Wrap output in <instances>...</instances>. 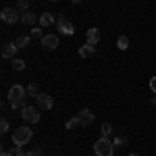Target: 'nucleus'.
<instances>
[{
    "mask_svg": "<svg viewBox=\"0 0 156 156\" xmlns=\"http://www.w3.org/2000/svg\"><path fill=\"white\" fill-rule=\"evenodd\" d=\"M25 96H27V87L23 85H12L9 90V102L12 108H23L25 104Z\"/></svg>",
    "mask_w": 156,
    "mask_h": 156,
    "instance_id": "f257e3e1",
    "label": "nucleus"
},
{
    "mask_svg": "<svg viewBox=\"0 0 156 156\" xmlns=\"http://www.w3.org/2000/svg\"><path fill=\"white\" fill-rule=\"evenodd\" d=\"M112 152H115V142H110L108 137H100L94 146L96 156H112Z\"/></svg>",
    "mask_w": 156,
    "mask_h": 156,
    "instance_id": "f03ea898",
    "label": "nucleus"
},
{
    "mask_svg": "<svg viewBox=\"0 0 156 156\" xmlns=\"http://www.w3.org/2000/svg\"><path fill=\"white\" fill-rule=\"evenodd\" d=\"M31 135H34V131H31L29 127H17V129L12 131V144H17V146L29 144Z\"/></svg>",
    "mask_w": 156,
    "mask_h": 156,
    "instance_id": "7ed1b4c3",
    "label": "nucleus"
},
{
    "mask_svg": "<svg viewBox=\"0 0 156 156\" xmlns=\"http://www.w3.org/2000/svg\"><path fill=\"white\" fill-rule=\"evenodd\" d=\"M0 19L4 21V23H9V25H15L17 21H21V15H19V11L17 9H2L0 11Z\"/></svg>",
    "mask_w": 156,
    "mask_h": 156,
    "instance_id": "20e7f679",
    "label": "nucleus"
},
{
    "mask_svg": "<svg viewBox=\"0 0 156 156\" xmlns=\"http://www.w3.org/2000/svg\"><path fill=\"white\" fill-rule=\"evenodd\" d=\"M56 29H58V34H62V36H73V34H75V27H73V23H69V21H67L62 15L56 19Z\"/></svg>",
    "mask_w": 156,
    "mask_h": 156,
    "instance_id": "39448f33",
    "label": "nucleus"
},
{
    "mask_svg": "<svg viewBox=\"0 0 156 156\" xmlns=\"http://www.w3.org/2000/svg\"><path fill=\"white\" fill-rule=\"evenodd\" d=\"M21 117H23L27 123H40V108H36V106H25L23 108V112H21Z\"/></svg>",
    "mask_w": 156,
    "mask_h": 156,
    "instance_id": "423d86ee",
    "label": "nucleus"
},
{
    "mask_svg": "<svg viewBox=\"0 0 156 156\" xmlns=\"http://www.w3.org/2000/svg\"><path fill=\"white\" fill-rule=\"evenodd\" d=\"M77 121H79V125H81V127H90V125L94 123V112H92V110H87V108H83V110L77 115Z\"/></svg>",
    "mask_w": 156,
    "mask_h": 156,
    "instance_id": "0eeeda50",
    "label": "nucleus"
},
{
    "mask_svg": "<svg viewBox=\"0 0 156 156\" xmlns=\"http://www.w3.org/2000/svg\"><path fill=\"white\" fill-rule=\"evenodd\" d=\"M36 100H37V108L50 110V108L54 106V100H52V96H48V94H40V96H37Z\"/></svg>",
    "mask_w": 156,
    "mask_h": 156,
    "instance_id": "6e6552de",
    "label": "nucleus"
},
{
    "mask_svg": "<svg viewBox=\"0 0 156 156\" xmlns=\"http://www.w3.org/2000/svg\"><path fill=\"white\" fill-rule=\"evenodd\" d=\"M42 46L44 48H48V50H54L56 46H58V36H54V34H48V36H44L42 40Z\"/></svg>",
    "mask_w": 156,
    "mask_h": 156,
    "instance_id": "1a4fd4ad",
    "label": "nucleus"
},
{
    "mask_svg": "<svg viewBox=\"0 0 156 156\" xmlns=\"http://www.w3.org/2000/svg\"><path fill=\"white\" fill-rule=\"evenodd\" d=\"M17 50H19L17 44H4V46H2V56H4V58H11V60L17 58V56H15Z\"/></svg>",
    "mask_w": 156,
    "mask_h": 156,
    "instance_id": "9d476101",
    "label": "nucleus"
},
{
    "mask_svg": "<svg viewBox=\"0 0 156 156\" xmlns=\"http://www.w3.org/2000/svg\"><path fill=\"white\" fill-rule=\"evenodd\" d=\"M85 40H87V44H92V46H96L98 42H100V29H96V27H92V29H87V34H85Z\"/></svg>",
    "mask_w": 156,
    "mask_h": 156,
    "instance_id": "9b49d317",
    "label": "nucleus"
},
{
    "mask_svg": "<svg viewBox=\"0 0 156 156\" xmlns=\"http://www.w3.org/2000/svg\"><path fill=\"white\" fill-rule=\"evenodd\" d=\"M52 23H56V19H54L52 12H42L40 15V27H50Z\"/></svg>",
    "mask_w": 156,
    "mask_h": 156,
    "instance_id": "f8f14e48",
    "label": "nucleus"
},
{
    "mask_svg": "<svg viewBox=\"0 0 156 156\" xmlns=\"http://www.w3.org/2000/svg\"><path fill=\"white\" fill-rule=\"evenodd\" d=\"M94 52H96V46H92V44H87V42H85L83 46H79V56H81V58H90Z\"/></svg>",
    "mask_w": 156,
    "mask_h": 156,
    "instance_id": "ddd939ff",
    "label": "nucleus"
},
{
    "mask_svg": "<svg viewBox=\"0 0 156 156\" xmlns=\"http://www.w3.org/2000/svg\"><path fill=\"white\" fill-rule=\"evenodd\" d=\"M21 21H23L25 25H34L36 23V15L31 11H25V12H21Z\"/></svg>",
    "mask_w": 156,
    "mask_h": 156,
    "instance_id": "4468645a",
    "label": "nucleus"
},
{
    "mask_svg": "<svg viewBox=\"0 0 156 156\" xmlns=\"http://www.w3.org/2000/svg\"><path fill=\"white\" fill-rule=\"evenodd\" d=\"M29 42H31V36H19L15 44H17L19 48H27V46H29Z\"/></svg>",
    "mask_w": 156,
    "mask_h": 156,
    "instance_id": "2eb2a0df",
    "label": "nucleus"
},
{
    "mask_svg": "<svg viewBox=\"0 0 156 156\" xmlns=\"http://www.w3.org/2000/svg\"><path fill=\"white\" fill-rule=\"evenodd\" d=\"M117 48H119V50H127V48H129V37L121 36L119 40H117Z\"/></svg>",
    "mask_w": 156,
    "mask_h": 156,
    "instance_id": "dca6fc26",
    "label": "nucleus"
},
{
    "mask_svg": "<svg viewBox=\"0 0 156 156\" xmlns=\"http://www.w3.org/2000/svg\"><path fill=\"white\" fill-rule=\"evenodd\" d=\"M27 96L37 98V96H40V87H37L36 83H29V85H27Z\"/></svg>",
    "mask_w": 156,
    "mask_h": 156,
    "instance_id": "f3484780",
    "label": "nucleus"
},
{
    "mask_svg": "<svg viewBox=\"0 0 156 156\" xmlns=\"http://www.w3.org/2000/svg\"><path fill=\"white\" fill-rule=\"evenodd\" d=\"M12 69H15V71H23L25 69V60L23 58H12Z\"/></svg>",
    "mask_w": 156,
    "mask_h": 156,
    "instance_id": "a211bd4d",
    "label": "nucleus"
},
{
    "mask_svg": "<svg viewBox=\"0 0 156 156\" xmlns=\"http://www.w3.org/2000/svg\"><path fill=\"white\" fill-rule=\"evenodd\" d=\"M17 11H21V12L29 11V0H19L17 2Z\"/></svg>",
    "mask_w": 156,
    "mask_h": 156,
    "instance_id": "6ab92c4d",
    "label": "nucleus"
},
{
    "mask_svg": "<svg viewBox=\"0 0 156 156\" xmlns=\"http://www.w3.org/2000/svg\"><path fill=\"white\" fill-rule=\"evenodd\" d=\"M29 36L34 37V40H42V37H44V36H42V27H34Z\"/></svg>",
    "mask_w": 156,
    "mask_h": 156,
    "instance_id": "aec40b11",
    "label": "nucleus"
},
{
    "mask_svg": "<svg viewBox=\"0 0 156 156\" xmlns=\"http://www.w3.org/2000/svg\"><path fill=\"white\" fill-rule=\"evenodd\" d=\"M100 131H102V137H108V135L112 133V127H110L108 123H102V129H100Z\"/></svg>",
    "mask_w": 156,
    "mask_h": 156,
    "instance_id": "412c9836",
    "label": "nucleus"
},
{
    "mask_svg": "<svg viewBox=\"0 0 156 156\" xmlns=\"http://www.w3.org/2000/svg\"><path fill=\"white\" fill-rule=\"evenodd\" d=\"M12 154H15V156H27V152H23V146H17V144H15Z\"/></svg>",
    "mask_w": 156,
    "mask_h": 156,
    "instance_id": "4be33fe9",
    "label": "nucleus"
},
{
    "mask_svg": "<svg viewBox=\"0 0 156 156\" xmlns=\"http://www.w3.org/2000/svg\"><path fill=\"white\" fill-rule=\"evenodd\" d=\"M79 125V121H77V117H73V119H69L67 121V129H75Z\"/></svg>",
    "mask_w": 156,
    "mask_h": 156,
    "instance_id": "5701e85b",
    "label": "nucleus"
},
{
    "mask_svg": "<svg viewBox=\"0 0 156 156\" xmlns=\"http://www.w3.org/2000/svg\"><path fill=\"white\" fill-rule=\"evenodd\" d=\"M125 144H127V137H123V135L115 140V148H121V146H125Z\"/></svg>",
    "mask_w": 156,
    "mask_h": 156,
    "instance_id": "b1692460",
    "label": "nucleus"
},
{
    "mask_svg": "<svg viewBox=\"0 0 156 156\" xmlns=\"http://www.w3.org/2000/svg\"><path fill=\"white\" fill-rule=\"evenodd\" d=\"M0 131H2V133H6V131H9V121H6V119H2V121H0Z\"/></svg>",
    "mask_w": 156,
    "mask_h": 156,
    "instance_id": "393cba45",
    "label": "nucleus"
},
{
    "mask_svg": "<svg viewBox=\"0 0 156 156\" xmlns=\"http://www.w3.org/2000/svg\"><path fill=\"white\" fill-rule=\"evenodd\" d=\"M150 90H152V92L156 94V75L152 77V79H150Z\"/></svg>",
    "mask_w": 156,
    "mask_h": 156,
    "instance_id": "a878e982",
    "label": "nucleus"
},
{
    "mask_svg": "<svg viewBox=\"0 0 156 156\" xmlns=\"http://www.w3.org/2000/svg\"><path fill=\"white\" fill-rule=\"evenodd\" d=\"M27 156H42L40 150H31V152H27Z\"/></svg>",
    "mask_w": 156,
    "mask_h": 156,
    "instance_id": "bb28decb",
    "label": "nucleus"
},
{
    "mask_svg": "<svg viewBox=\"0 0 156 156\" xmlns=\"http://www.w3.org/2000/svg\"><path fill=\"white\" fill-rule=\"evenodd\" d=\"M0 156H15V154H12V152H2Z\"/></svg>",
    "mask_w": 156,
    "mask_h": 156,
    "instance_id": "cd10ccee",
    "label": "nucleus"
},
{
    "mask_svg": "<svg viewBox=\"0 0 156 156\" xmlns=\"http://www.w3.org/2000/svg\"><path fill=\"white\" fill-rule=\"evenodd\" d=\"M71 2H73V4H77V2H81V0H71Z\"/></svg>",
    "mask_w": 156,
    "mask_h": 156,
    "instance_id": "c85d7f7f",
    "label": "nucleus"
},
{
    "mask_svg": "<svg viewBox=\"0 0 156 156\" xmlns=\"http://www.w3.org/2000/svg\"><path fill=\"white\" fill-rule=\"evenodd\" d=\"M152 104H156V98H152Z\"/></svg>",
    "mask_w": 156,
    "mask_h": 156,
    "instance_id": "c756f323",
    "label": "nucleus"
},
{
    "mask_svg": "<svg viewBox=\"0 0 156 156\" xmlns=\"http://www.w3.org/2000/svg\"><path fill=\"white\" fill-rule=\"evenodd\" d=\"M50 2H58V0H50Z\"/></svg>",
    "mask_w": 156,
    "mask_h": 156,
    "instance_id": "7c9ffc66",
    "label": "nucleus"
},
{
    "mask_svg": "<svg viewBox=\"0 0 156 156\" xmlns=\"http://www.w3.org/2000/svg\"><path fill=\"white\" fill-rule=\"evenodd\" d=\"M129 156H137V154H129Z\"/></svg>",
    "mask_w": 156,
    "mask_h": 156,
    "instance_id": "2f4dec72",
    "label": "nucleus"
}]
</instances>
